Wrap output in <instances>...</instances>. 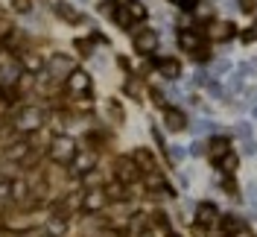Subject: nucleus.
I'll return each mask as SVG.
<instances>
[{
	"mask_svg": "<svg viewBox=\"0 0 257 237\" xmlns=\"http://www.w3.org/2000/svg\"><path fill=\"white\" fill-rule=\"evenodd\" d=\"M240 9H242V12H254L257 0H240Z\"/></svg>",
	"mask_w": 257,
	"mask_h": 237,
	"instance_id": "nucleus-26",
	"label": "nucleus"
},
{
	"mask_svg": "<svg viewBox=\"0 0 257 237\" xmlns=\"http://www.w3.org/2000/svg\"><path fill=\"white\" fill-rule=\"evenodd\" d=\"M231 35H234V27H231V24H213V27H210V38H213V41H228Z\"/></svg>",
	"mask_w": 257,
	"mask_h": 237,
	"instance_id": "nucleus-13",
	"label": "nucleus"
},
{
	"mask_svg": "<svg viewBox=\"0 0 257 237\" xmlns=\"http://www.w3.org/2000/svg\"><path fill=\"white\" fill-rule=\"evenodd\" d=\"M222 225H225V231H237L240 228V220H237V214H228L222 220Z\"/></svg>",
	"mask_w": 257,
	"mask_h": 237,
	"instance_id": "nucleus-21",
	"label": "nucleus"
},
{
	"mask_svg": "<svg viewBox=\"0 0 257 237\" xmlns=\"http://www.w3.org/2000/svg\"><path fill=\"white\" fill-rule=\"evenodd\" d=\"M228 152H231V141H228V138H213V141L208 143V155H210L213 164H219Z\"/></svg>",
	"mask_w": 257,
	"mask_h": 237,
	"instance_id": "nucleus-6",
	"label": "nucleus"
},
{
	"mask_svg": "<svg viewBox=\"0 0 257 237\" xmlns=\"http://www.w3.org/2000/svg\"><path fill=\"white\" fill-rule=\"evenodd\" d=\"M117 167H120V182H132L135 179V161L132 158H120Z\"/></svg>",
	"mask_w": 257,
	"mask_h": 237,
	"instance_id": "nucleus-15",
	"label": "nucleus"
},
{
	"mask_svg": "<svg viewBox=\"0 0 257 237\" xmlns=\"http://www.w3.org/2000/svg\"><path fill=\"white\" fill-rule=\"evenodd\" d=\"M251 114H254V120H257V106H254V109H251Z\"/></svg>",
	"mask_w": 257,
	"mask_h": 237,
	"instance_id": "nucleus-30",
	"label": "nucleus"
},
{
	"mask_svg": "<svg viewBox=\"0 0 257 237\" xmlns=\"http://www.w3.org/2000/svg\"><path fill=\"white\" fill-rule=\"evenodd\" d=\"M135 50L144 53V56L155 53V50H158V32L155 30H141L138 35H135Z\"/></svg>",
	"mask_w": 257,
	"mask_h": 237,
	"instance_id": "nucleus-4",
	"label": "nucleus"
},
{
	"mask_svg": "<svg viewBox=\"0 0 257 237\" xmlns=\"http://www.w3.org/2000/svg\"><path fill=\"white\" fill-rule=\"evenodd\" d=\"M173 3H176V6H181V9H187V12L199 6V0H173Z\"/></svg>",
	"mask_w": 257,
	"mask_h": 237,
	"instance_id": "nucleus-25",
	"label": "nucleus"
},
{
	"mask_svg": "<svg viewBox=\"0 0 257 237\" xmlns=\"http://www.w3.org/2000/svg\"><path fill=\"white\" fill-rule=\"evenodd\" d=\"M135 161H138V164H144L146 173H158V170H155V161H152V155H149L146 149H138V152H135Z\"/></svg>",
	"mask_w": 257,
	"mask_h": 237,
	"instance_id": "nucleus-16",
	"label": "nucleus"
},
{
	"mask_svg": "<svg viewBox=\"0 0 257 237\" xmlns=\"http://www.w3.org/2000/svg\"><path fill=\"white\" fill-rule=\"evenodd\" d=\"M53 9H56V15L64 18V21H79V18H82V15H79V9H73L70 3H56Z\"/></svg>",
	"mask_w": 257,
	"mask_h": 237,
	"instance_id": "nucleus-14",
	"label": "nucleus"
},
{
	"mask_svg": "<svg viewBox=\"0 0 257 237\" xmlns=\"http://www.w3.org/2000/svg\"><path fill=\"white\" fill-rule=\"evenodd\" d=\"M237 132H240L242 138H248V123H240V126H237Z\"/></svg>",
	"mask_w": 257,
	"mask_h": 237,
	"instance_id": "nucleus-29",
	"label": "nucleus"
},
{
	"mask_svg": "<svg viewBox=\"0 0 257 237\" xmlns=\"http://www.w3.org/2000/svg\"><path fill=\"white\" fill-rule=\"evenodd\" d=\"M41 123H44V109H38V106H27V109L15 117L18 132H35Z\"/></svg>",
	"mask_w": 257,
	"mask_h": 237,
	"instance_id": "nucleus-2",
	"label": "nucleus"
},
{
	"mask_svg": "<svg viewBox=\"0 0 257 237\" xmlns=\"http://www.w3.org/2000/svg\"><path fill=\"white\" fill-rule=\"evenodd\" d=\"M108 111H111L114 120H123V106H120V103H111V106H108Z\"/></svg>",
	"mask_w": 257,
	"mask_h": 237,
	"instance_id": "nucleus-24",
	"label": "nucleus"
},
{
	"mask_svg": "<svg viewBox=\"0 0 257 237\" xmlns=\"http://www.w3.org/2000/svg\"><path fill=\"white\" fill-rule=\"evenodd\" d=\"M50 158H53L56 164H67V167H70V161L76 158V143L70 141L67 135H56L53 143H50Z\"/></svg>",
	"mask_w": 257,
	"mask_h": 237,
	"instance_id": "nucleus-1",
	"label": "nucleus"
},
{
	"mask_svg": "<svg viewBox=\"0 0 257 237\" xmlns=\"http://www.w3.org/2000/svg\"><path fill=\"white\" fill-rule=\"evenodd\" d=\"M24 64H27L30 70H41V67H44V59H41V56H35V53H27Z\"/></svg>",
	"mask_w": 257,
	"mask_h": 237,
	"instance_id": "nucleus-19",
	"label": "nucleus"
},
{
	"mask_svg": "<svg viewBox=\"0 0 257 237\" xmlns=\"http://www.w3.org/2000/svg\"><path fill=\"white\" fill-rule=\"evenodd\" d=\"M196 217H199V225H205V228H208V225H213V220H216V208L210 205V202H202Z\"/></svg>",
	"mask_w": 257,
	"mask_h": 237,
	"instance_id": "nucleus-12",
	"label": "nucleus"
},
{
	"mask_svg": "<svg viewBox=\"0 0 257 237\" xmlns=\"http://www.w3.org/2000/svg\"><path fill=\"white\" fill-rule=\"evenodd\" d=\"M164 123H167V129L178 132V129L187 126V114H184L181 109H167L164 111Z\"/></svg>",
	"mask_w": 257,
	"mask_h": 237,
	"instance_id": "nucleus-7",
	"label": "nucleus"
},
{
	"mask_svg": "<svg viewBox=\"0 0 257 237\" xmlns=\"http://www.w3.org/2000/svg\"><path fill=\"white\" fill-rule=\"evenodd\" d=\"M111 18H114V24H120V27H128V21H132L128 9H126V6H120V3H117V9L111 12Z\"/></svg>",
	"mask_w": 257,
	"mask_h": 237,
	"instance_id": "nucleus-17",
	"label": "nucleus"
},
{
	"mask_svg": "<svg viewBox=\"0 0 257 237\" xmlns=\"http://www.w3.org/2000/svg\"><path fill=\"white\" fill-rule=\"evenodd\" d=\"M105 205V190H88L85 193V199H82V208L91 214V211H99V208Z\"/></svg>",
	"mask_w": 257,
	"mask_h": 237,
	"instance_id": "nucleus-9",
	"label": "nucleus"
},
{
	"mask_svg": "<svg viewBox=\"0 0 257 237\" xmlns=\"http://www.w3.org/2000/svg\"><path fill=\"white\" fill-rule=\"evenodd\" d=\"M105 196H123V185H111V188H108V193H105Z\"/></svg>",
	"mask_w": 257,
	"mask_h": 237,
	"instance_id": "nucleus-28",
	"label": "nucleus"
},
{
	"mask_svg": "<svg viewBox=\"0 0 257 237\" xmlns=\"http://www.w3.org/2000/svg\"><path fill=\"white\" fill-rule=\"evenodd\" d=\"M219 170H222L225 176H231L234 170H237V155H231V152H228V155L219 161Z\"/></svg>",
	"mask_w": 257,
	"mask_h": 237,
	"instance_id": "nucleus-18",
	"label": "nucleus"
},
{
	"mask_svg": "<svg viewBox=\"0 0 257 237\" xmlns=\"http://www.w3.org/2000/svg\"><path fill=\"white\" fill-rule=\"evenodd\" d=\"M128 15H132V18H144L146 9L141 6V3H132V6H128Z\"/></svg>",
	"mask_w": 257,
	"mask_h": 237,
	"instance_id": "nucleus-22",
	"label": "nucleus"
},
{
	"mask_svg": "<svg viewBox=\"0 0 257 237\" xmlns=\"http://www.w3.org/2000/svg\"><path fill=\"white\" fill-rule=\"evenodd\" d=\"M67 85H70L73 94H88V91H91V76H88L85 70H73V73L67 76Z\"/></svg>",
	"mask_w": 257,
	"mask_h": 237,
	"instance_id": "nucleus-5",
	"label": "nucleus"
},
{
	"mask_svg": "<svg viewBox=\"0 0 257 237\" xmlns=\"http://www.w3.org/2000/svg\"><path fill=\"white\" fill-rule=\"evenodd\" d=\"M12 9H18V12H27V9H30V0H12Z\"/></svg>",
	"mask_w": 257,
	"mask_h": 237,
	"instance_id": "nucleus-27",
	"label": "nucleus"
},
{
	"mask_svg": "<svg viewBox=\"0 0 257 237\" xmlns=\"http://www.w3.org/2000/svg\"><path fill=\"white\" fill-rule=\"evenodd\" d=\"M178 44H181V50H187V53H196V50L202 47V41H199V35L190 30H181L178 32Z\"/></svg>",
	"mask_w": 257,
	"mask_h": 237,
	"instance_id": "nucleus-10",
	"label": "nucleus"
},
{
	"mask_svg": "<svg viewBox=\"0 0 257 237\" xmlns=\"http://www.w3.org/2000/svg\"><path fill=\"white\" fill-rule=\"evenodd\" d=\"M158 70H161L167 79H178V76H181V64H178L176 59H161V62H158Z\"/></svg>",
	"mask_w": 257,
	"mask_h": 237,
	"instance_id": "nucleus-11",
	"label": "nucleus"
},
{
	"mask_svg": "<svg viewBox=\"0 0 257 237\" xmlns=\"http://www.w3.org/2000/svg\"><path fill=\"white\" fill-rule=\"evenodd\" d=\"M44 67H47L50 76L64 79V76H70V73H73V59H70V56H64V53H53L47 62H44Z\"/></svg>",
	"mask_w": 257,
	"mask_h": 237,
	"instance_id": "nucleus-3",
	"label": "nucleus"
},
{
	"mask_svg": "<svg viewBox=\"0 0 257 237\" xmlns=\"http://www.w3.org/2000/svg\"><path fill=\"white\" fill-rule=\"evenodd\" d=\"M242 41H245V44L257 41V24H254V27H248V32H242Z\"/></svg>",
	"mask_w": 257,
	"mask_h": 237,
	"instance_id": "nucleus-23",
	"label": "nucleus"
},
{
	"mask_svg": "<svg viewBox=\"0 0 257 237\" xmlns=\"http://www.w3.org/2000/svg\"><path fill=\"white\" fill-rule=\"evenodd\" d=\"M94 152H76V158L70 161V170L73 173H88V170H94Z\"/></svg>",
	"mask_w": 257,
	"mask_h": 237,
	"instance_id": "nucleus-8",
	"label": "nucleus"
},
{
	"mask_svg": "<svg viewBox=\"0 0 257 237\" xmlns=\"http://www.w3.org/2000/svg\"><path fill=\"white\" fill-rule=\"evenodd\" d=\"M12 146H15V149H9V152H6L12 161H18L21 155H27V149H30V143H27V141H24V143H12Z\"/></svg>",
	"mask_w": 257,
	"mask_h": 237,
	"instance_id": "nucleus-20",
	"label": "nucleus"
}]
</instances>
